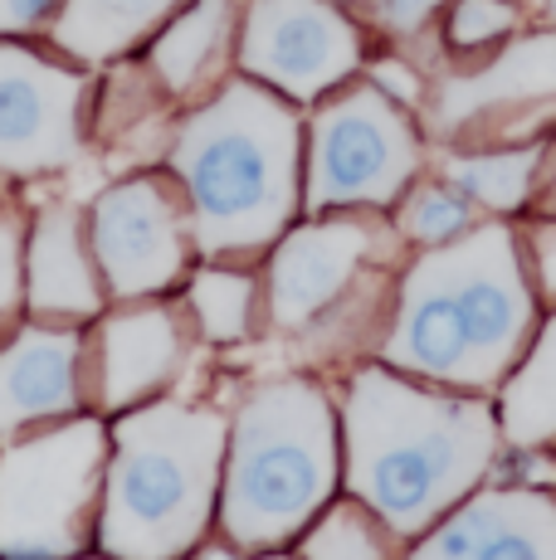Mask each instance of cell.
I'll return each mask as SVG.
<instances>
[{"label": "cell", "mask_w": 556, "mask_h": 560, "mask_svg": "<svg viewBox=\"0 0 556 560\" xmlns=\"http://www.w3.org/2000/svg\"><path fill=\"white\" fill-rule=\"evenodd\" d=\"M502 429L488 400L444 395L391 365H357L341 400L347 492L395 532H430L494 472Z\"/></svg>", "instance_id": "1"}, {"label": "cell", "mask_w": 556, "mask_h": 560, "mask_svg": "<svg viewBox=\"0 0 556 560\" xmlns=\"http://www.w3.org/2000/svg\"><path fill=\"white\" fill-rule=\"evenodd\" d=\"M537 337V303L508 224H474L410 264L377 361L444 390H494Z\"/></svg>", "instance_id": "2"}, {"label": "cell", "mask_w": 556, "mask_h": 560, "mask_svg": "<svg viewBox=\"0 0 556 560\" xmlns=\"http://www.w3.org/2000/svg\"><path fill=\"white\" fill-rule=\"evenodd\" d=\"M99 551L108 560H186L220 516L230 419L210 405L147 400L108 429Z\"/></svg>", "instance_id": "3"}, {"label": "cell", "mask_w": 556, "mask_h": 560, "mask_svg": "<svg viewBox=\"0 0 556 560\" xmlns=\"http://www.w3.org/2000/svg\"><path fill=\"white\" fill-rule=\"evenodd\" d=\"M190 240L206 258L254 254L298 214V117L259 83H224L176 137Z\"/></svg>", "instance_id": "4"}, {"label": "cell", "mask_w": 556, "mask_h": 560, "mask_svg": "<svg viewBox=\"0 0 556 560\" xmlns=\"http://www.w3.org/2000/svg\"><path fill=\"white\" fill-rule=\"evenodd\" d=\"M341 478V415L308 375L254 385L230 415L220 532L240 551H274L308 532Z\"/></svg>", "instance_id": "5"}, {"label": "cell", "mask_w": 556, "mask_h": 560, "mask_svg": "<svg viewBox=\"0 0 556 560\" xmlns=\"http://www.w3.org/2000/svg\"><path fill=\"white\" fill-rule=\"evenodd\" d=\"M113 439L93 415L0 448V560H73L103 508Z\"/></svg>", "instance_id": "6"}, {"label": "cell", "mask_w": 556, "mask_h": 560, "mask_svg": "<svg viewBox=\"0 0 556 560\" xmlns=\"http://www.w3.org/2000/svg\"><path fill=\"white\" fill-rule=\"evenodd\" d=\"M420 147L381 89H351L317 113L308 142V210L333 205H391L410 186Z\"/></svg>", "instance_id": "7"}, {"label": "cell", "mask_w": 556, "mask_h": 560, "mask_svg": "<svg viewBox=\"0 0 556 560\" xmlns=\"http://www.w3.org/2000/svg\"><path fill=\"white\" fill-rule=\"evenodd\" d=\"M357 59V30L327 0H254L244 15L240 63L298 103L337 89Z\"/></svg>", "instance_id": "8"}, {"label": "cell", "mask_w": 556, "mask_h": 560, "mask_svg": "<svg viewBox=\"0 0 556 560\" xmlns=\"http://www.w3.org/2000/svg\"><path fill=\"white\" fill-rule=\"evenodd\" d=\"M93 264L113 298H157L186 268V220L157 180H123L93 205Z\"/></svg>", "instance_id": "9"}, {"label": "cell", "mask_w": 556, "mask_h": 560, "mask_svg": "<svg viewBox=\"0 0 556 560\" xmlns=\"http://www.w3.org/2000/svg\"><path fill=\"white\" fill-rule=\"evenodd\" d=\"M83 73L0 45V171L39 176L79 156Z\"/></svg>", "instance_id": "10"}, {"label": "cell", "mask_w": 556, "mask_h": 560, "mask_svg": "<svg viewBox=\"0 0 556 560\" xmlns=\"http://www.w3.org/2000/svg\"><path fill=\"white\" fill-rule=\"evenodd\" d=\"M405 560H556V492L522 482L474 488L415 536Z\"/></svg>", "instance_id": "11"}, {"label": "cell", "mask_w": 556, "mask_h": 560, "mask_svg": "<svg viewBox=\"0 0 556 560\" xmlns=\"http://www.w3.org/2000/svg\"><path fill=\"white\" fill-rule=\"evenodd\" d=\"M371 254V224L327 220L303 224L278 240L269 258V317L283 331H303L323 322L347 288L357 283L361 264Z\"/></svg>", "instance_id": "12"}, {"label": "cell", "mask_w": 556, "mask_h": 560, "mask_svg": "<svg viewBox=\"0 0 556 560\" xmlns=\"http://www.w3.org/2000/svg\"><path fill=\"white\" fill-rule=\"evenodd\" d=\"M181 361H186V331H181V317L171 307L142 303L103 317L99 331L103 415H123V409L157 400V390L176 381Z\"/></svg>", "instance_id": "13"}, {"label": "cell", "mask_w": 556, "mask_h": 560, "mask_svg": "<svg viewBox=\"0 0 556 560\" xmlns=\"http://www.w3.org/2000/svg\"><path fill=\"white\" fill-rule=\"evenodd\" d=\"M83 337L69 327H20L0 347V439L25 424L79 415Z\"/></svg>", "instance_id": "14"}, {"label": "cell", "mask_w": 556, "mask_h": 560, "mask_svg": "<svg viewBox=\"0 0 556 560\" xmlns=\"http://www.w3.org/2000/svg\"><path fill=\"white\" fill-rule=\"evenodd\" d=\"M25 303L45 322H89L103 312V288L93 258L83 254L73 205L39 210L25 254Z\"/></svg>", "instance_id": "15"}, {"label": "cell", "mask_w": 556, "mask_h": 560, "mask_svg": "<svg viewBox=\"0 0 556 560\" xmlns=\"http://www.w3.org/2000/svg\"><path fill=\"white\" fill-rule=\"evenodd\" d=\"M537 103H556V35L518 39L474 79H444L435 122L444 132H454V127L474 122L484 113H498V107L518 113V107H537Z\"/></svg>", "instance_id": "16"}, {"label": "cell", "mask_w": 556, "mask_h": 560, "mask_svg": "<svg viewBox=\"0 0 556 560\" xmlns=\"http://www.w3.org/2000/svg\"><path fill=\"white\" fill-rule=\"evenodd\" d=\"M498 429L512 448L556 444V307L502 381Z\"/></svg>", "instance_id": "17"}, {"label": "cell", "mask_w": 556, "mask_h": 560, "mask_svg": "<svg viewBox=\"0 0 556 560\" xmlns=\"http://www.w3.org/2000/svg\"><path fill=\"white\" fill-rule=\"evenodd\" d=\"M181 0H69L59 15V49H69L79 63H103L113 54L147 35Z\"/></svg>", "instance_id": "18"}, {"label": "cell", "mask_w": 556, "mask_h": 560, "mask_svg": "<svg viewBox=\"0 0 556 560\" xmlns=\"http://www.w3.org/2000/svg\"><path fill=\"white\" fill-rule=\"evenodd\" d=\"M230 30V0H196L186 15L171 20V30L152 45V69L171 93H190L200 83V73L210 69V59L224 45Z\"/></svg>", "instance_id": "19"}, {"label": "cell", "mask_w": 556, "mask_h": 560, "mask_svg": "<svg viewBox=\"0 0 556 560\" xmlns=\"http://www.w3.org/2000/svg\"><path fill=\"white\" fill-rule=\"evenodd\" d=\"M298 560H395V532L367 502H327L308 522Z\"/></svg>", "instance_id": "20"}, {"label": "cell", "mask_w": 556, "mask_h": 560, "mask_svg": "<svg viewBox=\"0 0 556 560\" xmlns=\"http://www.w3.org/2000/svg\"><path fill=\"white\" fill-rule=\"evenodd\" d=\"M542 166V147H512V152H474L449 161V186H459L484 210H518L532 196Z\"/></svg>", "instance_id": "21"}, {"label": "cell", "mask_w": 556, "mask_h": 560, "mask_svg": "<svg viewBox=\"0 0 556 560\" xmlns=\"http://www.w3.org/2000/svg\"><path fill=\"white\" fill-rule=\"evenodd\" d=\"M190 317H196L200 337L216 347L250 341L254 331V278L240 268H200L186 288Z\"/></svg>", "instance_id": "22"}, {"label": "cell", "mask_w": 556, "mask_h": 560, "mask_svg": "<svg viewBox=\"0 0 556 560\" xmlns=\"http://www.w3.org/2000/svg\"><path fill=\"white\" fill-rule=\"evenodd\" d=\"M401 230H405V240H415V244H425V249H435V244L459 240V234L474 230V224H468V205L459 200L454 190L425 186V190H415V196H410V205H405Z\"/></svg>", "instance_id": "23"}, {"label": "cell", "mask_w": 556, "mask_h": 560, "mask_svg": "<svg viewBox=\"0 0 556 560\" xmlns=\"http://www.w3.org/2000/svg\"><path fill=\"white\" fill-rule=\"evenodd\" d=\"M508 30H518V5L508 0H459L454 20H449V39L459 49H478Z\"/></svg>", "instance_id": "24"}, {"label": "cell", "mask_w": 556, "mask_h": 560, "mask_svg": "<svg viewBox=\"0 0 556 560\" xmlns=\"http://www.w3.org/2000/svg\"><path fill=\"white\" fill-rule=\"evenodd\" d=\"M25 303V258H20V220L0 214V327Z\"/></svg>", "instance_id": "25"}, {"label": "cell", "mask_w": 556, "mask_h": 560, "mask_svg": "<svg viewBox=\"0 0 556 560\" xmlns=\"http://www.w3.org/2000/svg\"><path fill=\"white\" fill-rule=\"evenodd\" d=\"M532 264H537V288L556 307V220H542L532 230Z\"/></svg>", "instance_id": "26"}, {"label": "cell", "mask_w": 556, "mask_h": 560, "mask_svg": "<svg viewBox=\"0 0 556 560\" xmlns=\"http://www.w3.org/2000/svg\"><path fill=\"white\" fill-rule=\"evenodd\" d=\"M435 5L440 0H381V20H386L395 35H410V30H420L435 15Z\"/></svg>", "instance_id": "27"}, {"label": "cell", "mask_w": 556, "mask_h": 560, "mask_svg": "<svg viewBox=\"0 0 556 560\" xmlns=\"http://www.w3.org/2000/svg\"><path fill=\"white\" fill-rule=\"evenodd\" d=\"M55 0H0V35H20V30L39 25Z\"/></svg>", "instance_id": "28"}, {"label": "cell", "mask_w": 556, "mask_h": 560, "mask_svg": "<svg viewBox=\"0 0 556 560\" xmlns=\"http://www.w3.org/2000/svg\"><path fill=\"white\" fill-rule=\"evenodd\" d=\"M377 89L386 93V98H401V107L420 103V83L410 79V69H405V63H377Z\"/></svg>", "instance_id": "29"}, {"label": "cell", "mask_w": 556, "mask_h": 560, "mask_svg": "<svg viewBox=\"0 0 556 560\" xmlns=\"http://www.w3.org/2000/svg\"><path fill=\"white\" fill-rule=\"evenodd\" d=\"M196 560H240V556H234V546H206Z\"/></svg>", "instance_id": "30"}, {"label": "cell", "mask_w": 556, "mask_h": 560, "mask_svg": "<svg viewBox=\"0 0 556 560\" xmlns=\"http://www.w3.org/2000/svg\"><path fill=\"white\" fill-rule=\"evenodd\" d=\"M254 560H298V556H283V551L274 556V551H264V556H254Z\"/></svg>", "instance_id": "31"}, {"label": "cell", "mask_w": 556, "mask_h": 560, "mask_svg": "<svg viewBox=\"0 0 556 560\" xmlns=\"http://www.w3.org/2000/svg\"><path fill=\"white\" fill-rule=\"evenodd\" d=\"M542 10H547V20L556 25V0H542Z\"/></svg>", "instance_id": "32"}, {"label": "cell", "mask_w": 556, "mask_h": 560, "mask_svg": "<svg viewBox=\"0 0 556 560\" xmlns=\"http://www.w3.org/2000/svg\"><path fill=\"white\" fill-rule=\"evenodd\" d=\"M73 560H89V556H73ZM99 560H108V556H99Z\"/></svg>", "instance_id": "33"}]
</instances>
